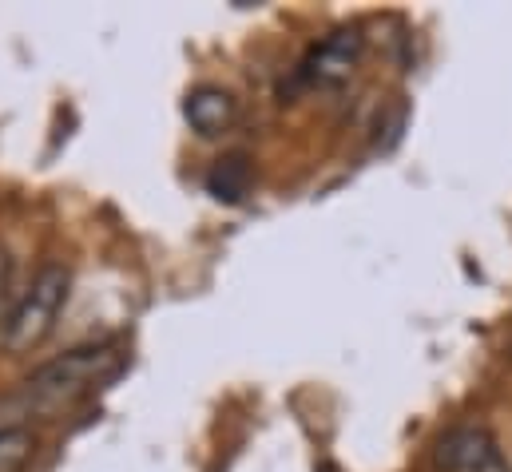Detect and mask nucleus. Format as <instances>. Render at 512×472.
<instances>
[{"instance_id": "obj_1", "label": "nucleus", "mask_w": 512, "mask_h": 472, "mask_svg": "<svg viewBox=\"0 0 512 472\" xmlns=\"http://www.w3.org/2000/svg\"><path fill=\"white\" fill-rule=\"evenodd\" d=\"M116 361H120V354L112 346H84V350H72V354L40 365L16 393H8L0 401V429H16L28 417H40V413H52L60 405H72L100 377H108L116 369Z\"/></svg>"}, {"instance_id": "obj_2", "label": "nucleus", "mask_w": 512, "mask_h": 472, "mask_svg": "<svg viewBox=\"0 0 512 472\" xmlns=\"http://www.w3.org/2000/svg\"><path fill=\"white\" fill-rule=\"evenodd\" d=\"M68 286L72 274L64 262H48L36 270L32 286L20 294V302L12 306V314L4 318V350L8 354H32L56 326V314L68 302Z\"/></svg>"}, {"instance_id": "obj_3", "label": "nucleus", "mask_w": 512, "mask_h": 472, "mask_svg": "<svg viewBox=\"0 0 512 472\" xmlns=\"http://www.w3.org/2000/svg\"><path fill=\"white\" fill-rule=\"evenodd\" d=\"M362 52H366L362 32H358V28H338V32H330L322 44H314V48L306 52L298 76H302V84H310V88H338V84H346V80L354 76Z\"/></svg>"}, {"instance_id": "obj_4", "label": "nucleus", "mask_w": 512, "mask_h": 472, "mask_svg": "<svg viewBox=\"0 0 512 472\" xmlns=\"http://www.w3.org/2000/svg\"><path fill=\"white\" fill-rule=\"evenodd\" d=\"M493 449H497V441H493V433L485 425H461L441 441L437 465L445 472H477Z\"/></svg>"}, {"instance_id": "obj_5", "label": "nucleus", "mask_w": 512, "mask_h": 472, "mask_svg": "<svg viewBox=\"0 0 512 472\" xmlns=\"http://www.w3.org/2000/svg\"><path fill=\"white\" fill-rule=\"evenodd\" d=\"M235 96L231 92H223V88H211V84H203V88H195L191 96H187V104H183V116L187 123L203 135V139H211V135H223L231 123H235Z\"/></svg>"}, {"instance_id": "obj_6", "label": "nucleus", "mask_w": 512, "mask_h": 472, "mask_svg": "<svg viewBox=\"0 0 512 472\" xmlns=\"http://www.w3.org/2000/svg\"><path fill=\"white\" fill-rule=\"evenodd\" d=\"M251 179H255L251 159H247V155H227V159H219V163L211 167L207 191H211L219 203H243L247 191H251Z\"/></svg>"}, {"instance_id": "obj_7", "label": "nucleus", "mask_w": 512, "mask_h": 472, "mask_svg": "<svg viewBox=\"0 0 512 472\" xmlns=\"http://www.w3.org/2000/svg\"><path fill=\"white\" fill-rule=\"evenodd\" d=\"M36 457V433L28 425L0 429V472H24Z\"/></svg>"}, {"instance_id": "obj_8", "label": "nucleus", "mask_w": 512, "mask_h": 472, "mask_svg": "<svg viewBox=\"0 0 512 472\" xmlns=\"http://www.w3.org/2000/svg\"><path fill=\"white\" fill-rule=\"evenodd\" d=\"M405 123H409V108H405V100H397V104H389V108H385L382 119H378V131H385V139L378 143L382 151H389V147H397V143H401Z\"/></svg>"}, {"instance_id": "obj_9", "label": "nucleus", "mask_w": 512, "mask_h": 472, "mask_svg": "<svg viewBox=\"0 0 512 472\" xmlns=\"http://www.w3.org/2000/svg\"><path fill=\"white\" fill-rule=\"evenodd\" d=\"M477 472H512V469H509V461H505V453H501V449H493V453L485 457V465H481Z\"/></svg>"}]
</instances>
